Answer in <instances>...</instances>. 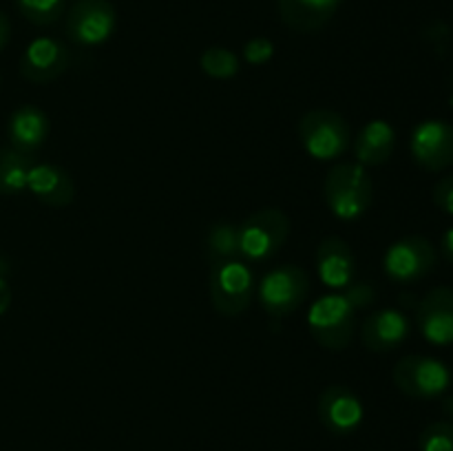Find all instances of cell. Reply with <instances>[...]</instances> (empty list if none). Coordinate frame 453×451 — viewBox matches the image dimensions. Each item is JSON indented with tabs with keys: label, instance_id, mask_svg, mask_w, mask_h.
I'll list each match as a JSON object with an SVG mask.
<instances>
[{
	"label": "cell",
	"instance_id": "1",
	"mask_svg": "<svg viewBox=\"0 0 453 451\" xmlns=\"http://www.w3.org/2000/svg\"><path fill=\"white\" fill-rule=\"evenodd\" d=\"M357 310H361V303L352 290L345 294L319 296L308 312L310 334L321 348L341 352L357 332Z\"/></svg>",
	"mask_w": 453,
	"mask_h": 451
},
{
	"label": "cell",
	"instance_id": "2",
	"mask_svg": "<svg viewBox=\"0 0 453 451\" xmlns=\"http://www.w3.org/2000/svg\"><path fill=\"white\" fill-rule=\"evenodd\" d=\"M323 199L332 215L343 221L365 215L374 199V184L365 166L358 162H343L332 168L323 181Z\"/></svg>",
	"mask_w": 453,
	"mask_h": 451
},
{
	"label": "cell",
	"instance_id": "3",
	"mask_svg": "<svg viewBox=\"0 0 453 451\" xmlns=\"http://www.w3.org/2000/svg\"><path fill=\"white\" fill-rule=\"evenodd\" d=\"M239 259L264 264L274 259L288 241L290 219L279 208H261L237 226Z\"/></svg>",
	"mask_w": 453,
	"mask_h": 451
},
{
	"label": "cell",
	"instance_id": "4",
	"mask_svg": "<svg viewBox=\"0 0 453 451\" xmlns=\"http://www.w3.org/2000/svg\"><path fill=\"white\" fill-rule=\"evenodd\" d=\"M299 140L310 157L330 162L345 155L352 144V131L336 111L314 109L299 119Z\"/></svg>",
	"mask_w": 453,
	"mask_h": 451
},
{
	"label": "cell",
	"instance_id": "5",
	"mask_svg": "<svg viewBox=\"0 0 453 451\" xmlns=\"http://www.w3.org/2000/svg\"><path fill=\"white\" fill-rule=\"evenodd\" d=\"M208 290H211V301L217 312L224 317H239L250 308L255 299V274L243 259L211 265Z\"/></svg>",
	"mask_w": 453,
	"mask_h": 451
},
{
	"label": "cell",
	"instance_id": "6",
	"mask_svg": "<svg viewBox=\"0 0 453 451\" xmlns=\"http://www.w3.org/2000/svg\"><path fill=\"white\" fill-rule=\"evenodd\" d=\"M310 292V274L301 265H279L261 279L259 303L270 317H290L303 305Z\"/></svg>",
	"mask_w": 453,
	"mask_h": 451
},
{
	"label": "cell",
	"instance_id": "7",
	"mask_svg": "<svg viewBox=\"0 0 453 451\" xmlns=\"http://www.w3.org/2000/svg\"><path fill=\"white\" fill-rule=\"evenodd\" d=\"M394 385L401 389L405 396L418 398V401H429L438 398L449 389L451 371L438 358L420 356V354H410L396 363L392 371Z\"/></svg>",
	"mask_w": 453,
	"mask_h": 451
},
{
	"label": "cell",
	"instance_id": "8",
	"mask_svg": "<svg viewBox=\"0 0 453 451\" xmlns=\"http://www.w3.org/2000/svg\"><path fill=\"white\" fill-rule=\"evenodd\" d=\"M118 11L111 0H78L66 13V35L78 47H100L113 35Z\"/></svg>",
	"mask_w": 453,
	"mask_h": 451
},
{
	"label": "cell",
	"instance_id": "9",
	"mask_svg": "<svg viewBox=\"0 0 453 451\" xmlns=\"http://www.w3.org/2000/svg\"><path fill=\"white\" fill-rule=\"evenodd\" d=\"M436 248L425 237H403L388 248L383 259L385 274L396 283H416L436 265Z\"/></svg>",
	"mask_w": 453,
	"mask_h": 451
},
{
	"label": "cell",
	"instance_id": "10",
	"mask_svg": "<svg viewBox=\"0 0 453 451\" xmlns=\"http://www.w3.org/2000/svg\"><path fill=\"white\" fill-rule=\"evenodd\" d=\"M317 414L327 432L334 433V436H349L363 424L365 407L349 387L330 385L319 396Z\"/></svg>",
	"mask_w": 453,
	"mask_h": 451
},
{
	"label": "cell",
	"instance_id": "11",
	"mask_svg": "<svg viewBox=\"0 0 453 451\" xmlns=\"http://www.w3.org/2000/svg\"><path fill=\"white\" fill-rule=\"evenodd\" d=\"M411 157L425 171H442L453 164V126L442 119H425L411 131Z\"/></svg>",
	"mask_w": 453,
	"mask_h": 451
},
{
	"label": "cell",
	"instance_id": "12",
	"mask_svg": "<svg viewBox=\"0 0 453 451\" xmlns=\"http://www.w3.org/2000/svg\"><path fill=\"white\" fill-rule=\"evenodd\" d=\"M69 49L56 38H35L20 57V75L34 84H47L69 69Z\"/></svg>",
	"mask_w": 453,
	"mask_h": 451
},
{
	"label": "cell",
	"instance_id": "13",
	"mask_svg": "<svg viewBox=\"0 0 453 451\" xmlns=\"http://www.w3.org/2000/svg\"><path fill=\"white\" fill-rule=\"evenodd\" d=\"M416 321L425 339L434 345L453 343V290L434 287L416 310Z\"/></svg>",
	"mask_w": 453,
	"mask_h": 451
},
{
	"label": "cell",
	"instance_id": "14",
	"mask_svg": "<svg viewBox=\"0 0 453 451\" xmlns=\"http://www.w3.org/2000/svg\"><path fill=\"white\" fill-rule=\"evenodd\" d=\"M410 336V321L401 310H376L363 321L361 343L370 352L383 354L401 348Z\"/></svg>",
	"mask_w": 453,
	"mask_h": 451
},
{
	"label": "cell",
	"instance_id": "15",
	"mask_svg": "<svg viewBox=\"0 0 453 451\" xmlns=\"http://www.w3.org/2000/svg\"><path fill=\"white\" fill-rule=\"evenodd\" d=\"M27 188L49 208H65L73 202L75 184L65 168L56 164H34Z\"/></svg>",
	"mask_w": 453,
	"mask_h": 451
},
{
	"label": "cell",
	"instance_id": "16",
	"mask_svg": "<svg viewBox=\"0 0 453 451\" xmlns=\"http://www.w3.org/2000/svg\"><path fill=\"white\" fill-rule=\"evenodd\" d=\"M354 252L341 237H326L317 248V272L330 287H348L354 279Z\"/></svg>",
	"mask_w": 453,
	"mask_h": 451
},
{
	"label": "cell",
	"instance_id": "17",
	"mask_svg": "<svg viewBox=\"0 0 453 451\" xmlns=\"http://www.w3.org/2000/svg\"><path fill=\"white\" fill-rule=\"evenodd\" d=\"M339 4L341 0H277L281 20L299 34H310L326 27Z\"/></svg>",
	"mask_w": 453,
	"mask_h": 451
},
{
	"label": "cell",
	"instance_id": "18",
	"mask_svg": "<svg viewBox=\"0 0 453 451\" xmlns=\"http://www.w3.org/2000/svg\"><path fill=\"white\" fill-rule=\"evenodd\" d=\"M49 118L38 106H20L12 113L7 124V135L13 149L34 155L49 135Z\"/></svg>",
	"mask_w": 453,
	"mask_h": 451
},
{
	"label": "cell",
	"instance_id": "19",
	"mask_svg": "<svg viewBox=\"0 0 453 451\" xmlns=\"http://www.w3.org/2000/svg\"><path fill=\"white\" fill-rule=\"evenodd\" d=\"M396 149V131L385 119H372L354 140V155L361 166H380Z\"/></svg>",
	"mask_w": 453,
	"mask_h": 451
},
{
	"label": "cell",
	"instance_id": "20",
	"mask_svg": "<svg viewBox=\"0 0 453 451\" xmlns=\"http://www.w3.org/2000/svg\"><path fill=\"white\" fill-rule=\"evenodd\" d=\"M34 155L7 146L0 149V195H18L27 190V180L34 166Z\"/></svg>",
	"mask_w": 453,
	"mask_h": 451
},
{
	"label": "cell",
	"instance_id": "21",
	"mask_svg": "<svg viewBox=\"0 0 453 451\" xmlns=\"http://www.w3.org/2000/svg\"><path fill=\"white\" fill-rule=\"evenodd\" d=\"M206 259L211 265L239 259L237 226L228 224V221L211 226L206 234Z\"/></svg>",
	"mask_w": 453,
	"mask_h": 451
},
{
	"label": "cell",
	"instance_id": "22",
	"mask_svg": "<svg viewBox=\"0 0 453 451\" xmlns=\"http://www.w3.org/2000/svg\"><path fill=\"white\" fill-rule=\"evenodd\" d=\"M199 66L206 75L215 80H228L239 71V57L230 49L211 47L199 57Z\"/></svg>",
	"mask_w": 453,
	"mask_h": 451
},
{
	"label": "cell",
	"instance_id": "23",
	"mask_svg": "<svg viewBox=\"0 0 453 451\" xmlns=\"http://www.w3.org/2000/svg\"><path fill=\"white\" fill-rule=\"evenodd\" d=\"M16 7L27 20L44 27L60 20L65 11V0H16Z\"/></svg>",
	"mask_w": 453,
	"mask_h": 451
},
{
	"label": "cell",
	"instance_id": "24",
	"mask_svg": "<svg viewBox=\"0 0 453 451\" xmlns=\"http://www.w3.org/2000/svg\"><path fill=\"white\" fill-rule=\"evenodd\" d=\"M420 451H453V423L436 420L420 433Z\"/></svg>",
	"mask_w": 453,
	"mask_h": 451
},
{
	"label": "cell",
	"instance_id": "25",
	"mask_svg": "<svg viewBox=\"0 0 453 451\" xmlns=\"http://www.w3.org/2000/svg\"><path fill=\"white\" fill-rule=\"evenodd\" d=\"M273 56H274V44L273 40L268 38H252L248 40L246 47H243V60H246L248 65L261 66L265 65Z\"/></svg>",
	"mask_w": 453,
	"mask_h": 451
},
{
	"label": "cell",
	"instance_id": "26",
	"mask_svg": "<svg viewBox=\"0 0 453 451\" xmlns=\"http://www.w3.org/2000/svg\"><path fill=\"white\" fill-rule=\"evenodd\" d=\"M434 202L442 212L453 217V175L442 177L434 188Z\"/></svg>",
	"mask_w": 453,
	"mask_h": 451
},
{
	"label": "cell",
	"instance_id": "27",
	"mask_svg": "<svg viewBox=\"0 0 453 451\" xmlns=\"http://www.w3.org/2000/svg\"><path fill=\"white\" fill-rule=\"evenodd\" d=\"M9 305H12V287H9V283L0 277V317L7 312Z\"/></svg>",
	"mask_w": 453,
	"mask_h": 451
},
{
	"label": "cell",
	"instance_id": "28",
	"mask_svg": "<svg viewBox=\"0 0 453 451\" xmlns=\"http://www.w3.org/2000/svg\"><path fill=\"white\" fill-rule=\"evenodd\" d=\"M9 35H12V25H9V18L0 11V51L7 47Z\"/></svg>",
	"mask_w": 453,
	"mask_h": 451
},
{
	"label": "cell",
	"instance_id": "29",
	"mask_svg": "<svg viewBox=\"0 0 453 451\" xmlns=\"http://www.w3.org/2000/svg\"><path fill=\"white\" fill-rule=\"evenodd\" d=\"M441 246H442V255H445V259L453 265V228H449L445 234H442Z\"/></svg>",
	"mask_w": 453,
	"mask_h": 451
},
{
	"label": "cell",
	"instance_id": "30",
	"mask_svg": "<svg viewBox=\"0 0 453 451\" xmlns=\"http://www.w3.org/2000/svg\"><path fill=\"white\" fill-rule=\"evenodd\" d=\"M442 409H445V414L449 416V423H453V394L445 398V402H442Z\"/></svg>",
	"mask_w": 453,
	"mask_h": 451
}]
</instances>
